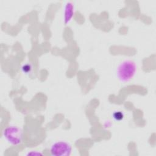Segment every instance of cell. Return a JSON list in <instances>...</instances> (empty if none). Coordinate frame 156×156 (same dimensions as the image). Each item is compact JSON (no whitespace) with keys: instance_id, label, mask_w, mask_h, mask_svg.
Wrapping results in <instances>:
<instances>
[{"instance_id":"1","label":"cell","mask_w":156,"mask_h":156,"mask_svg":"<svg viewBox=\"0 0 156 156\" xmlns=\"http://www.w3.org/2000/svg\"><path fill=\"white\" fill-rule=\"evenodd\" d=\"M136 65L131 60L122 61L116 69V76L118 80L123 83L130 81L135 75Z\"/></svg>"},{"instance_id":"2","label":"cell","mask_w":156,"mask_h":156,"mask_svg":"<svg viewBox=\"0 0 156 156\" xmlns=\"http://www.w3.org/2000/svg\"><path fill=\"white\" fill-rule=\"evenodd\" d=\"M4 138L12 146H18L21 144L23 139L22 130L15 126H10L4 129L2 132Z\"/></svg>"},{"instance_id":"3","label":"cell","mask_w":156,"mask_h":156,"mask_svg":"<svg viewBox=\"0 0 156 156\" xmlns=\"http://www.w3.org/2000/svg\"><path fill=\"white\" fill-rule=\"evenodd\" d=\"M72 147L65 141H58L52 144L50 154L52 156H68L71 154Z\"/></svg>"},{"instance_id":"4","label":"cell","mask_w":156,"mask_h":156,"mask_svg":"<svg viewBox=\"0 0 156 156\" xmlns=\"http://www.w3.org/2000/svg\"><path fill=\"white\" fill-rule=\"evenodd\" d=\"M74 14V6L71 2H67L64 8V23L66 25L70 23Z\"/></svg>"},{"instance_id":"5","label":"cell","mask_w":156,"mask_h":156,"mask_svg":"<svg viewBox=\"0 0 156 156\" xmlns=\"http://www.w3.org/2000/svg\"><path fill=\"white\" fill-rule=\"evenodd\" d=\"M32 69V66L30 63H25L24 64L22 67H21V70L22 71L25 73V74H28L29 73H30V71Z\"/></svg>"},{"instance_id":"6","label":"cell","mask_w":156,"mask_h":156,"mask_svg":"<svg viewBox=\"0 0 156 156\" xmlns=\"http://www.w3.org/2000/svg\"><path fill=\"white\" fill-rule=\"evenodd\" d=\"M113 117L116 121H121L124 118V114L122 113V112L116 111L113 113Z\"/></svg>"}]
</instances>
